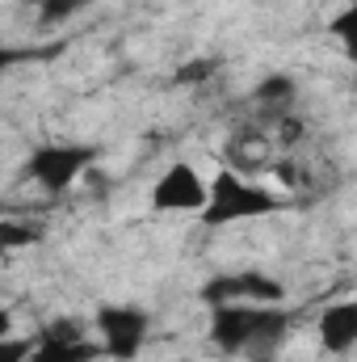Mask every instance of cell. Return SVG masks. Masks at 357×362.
Listing matches in <instances>:
<instances>
[{
    "instance_id": "ba28073f",
    "label": "cell",
    "mask_w": 357,
    "mask_h": 362,
    "mask_svg": "<svg viewBox=\"0 0 357 362\" xmlns=\"http://www.w3.org/2000/svg\"><path fill=\"white\" fill-rule=\"evenodd\" d=\"M320 341L328 354H349L357 341V303H332L320 316Z\"/></svg>"
},
{
    "instance_id": "30bf717a",
    "label": "cell",
    "mask_w": 357,
    "mask_h": 362,
    "mask_svg": "<svg viewBox=\"0 0 357 362\" xmlns=\"http://www.w3.org/2000/svg\"><path fill=\"white\" fill-rule=\"evenodd\" d=\"M290 97H294V85H290L286 76H269L265 85H257V101H265V105L290 101Z\"/></svg>"
},
{
    "instance_id": "8fae6325",
    "label": "cell",
    "mask_w": 357,
    "mask_h": 362,
    "mask_svg": "<svg viewBox=\"0 0 357 362\" xmlns=\"http://www.w3.org/2000/svg\"><path fill=\"white\" fill-rule=\"evenodd\" d=\"M85 4H89V0H42V21H47V25H51V21H68V17H76Z\"/></svg>"
},
{
    "instance_id": "52a82bcc",
    "label": "cell",
    "mask_w": 357,
    "mask_h": 362,
    "mask_svg": "<svg viewBox=\"0 0 357 362\" xmlns=\"http://www.w3.org/2000/svg\"><path fill=\"white\" fill-rule=\"evenodd\" d=\"M97 354H101V346L80 333V325H55L42 341L30 346L25 362H92Z\"/></svg>"
},
{
    "instance_id": "6da1fadb",
    "label": "cell",
    "mask_w": 357,
    "mask_h": 362,
    "mask_svg": "<svg viewBox=\"0 0 357 362\" xmlns=\"http://www.w3.org/2000/svg\"><path fill=\"white\" fill-rule=\"evenodd\" d=\"M286 329H290V316L277 312V303H219L210 316V341L231 354L273 350Z\"/></svg>"
},
{
    "instance_id": "4fadbf2b",
    "label": "cell",
    "mask_w": 357,
    "mask_h": 362,
    "mask_svg": "<svg viewBox=\"0 0 357 362\" xmlns=\"http://www.w3.org/2000/svg\"><path fill=\"white\" fill-rule=\"evenodd\" d=\"M4 337H13V316L0 308V341H4Z\"/></svg>"
},
{
    "instance_id": "5bb4252c",
    "label": "cell",
    "mask_w": 357,
    "mask_h": 362,
    "mask_svg": "<svg viewBox=\"0 0 357 362\" xmlns=\"http://www.w3.org/2000/svg\"><path fill=\"white\" fill-rule=\"evenodd\" d=\"M8 59H13V55H8V51H0V68H4V64H8Z\"/></svg>"
},
{
    "instance_id": "9c48e42d",
    "label": "cell",
    "mask_w": 357,
    "mask_h": 362,
    "mask_svg": "<svg viewBox=\"0 0 357 362\" xmlns=\"http://www.w3.org/2000/svg\"><path fill=\"white\" fill-rule=\"evenodd\" d=\"M34 240H38V228H34V223L0 215V257H8V253L25 249V245H34Z\"/></svg>"
},
{
    "instance_id": "7a4b0ae2",
    "label": "cell",
    "mask_w": 357,
    "mask_h": 362,
    "mask_svg": "<svg viewBox=\"0 0 357 362\" xmlns=\"http://www.w3.org/2000/svg\"><path fill=\"white\" fill-rule=\"evenodd\" d=\"M277 211V198L269 194L265 185L248 181L236 169H223L214 173V181H206V206H202V219L210 228L219 223H236V219H257V215H269Z\"/></svg>"
},
{
    "instance_id": "5b68a950",
    "label": "cell",
    "mask_w": 357,
    "mask_h": 362,
    "mask_svg": "<svg viewBox=\"0 0 357 362\" xmlns=\"http://www.w3.org/2000/svg\"><path fill=\"white\" fill-rule=\"evenodd\" d=\"M89 165H92V148H38L25 160V173H30V181H38L42 189L59 194V189L76 185Z\"/></svg>"
},
{
    "instance_id": "3957f363",
    "label": "cell",
    "mask_w": 357,
    "mask_h": 362,
    "mask_svg": "<svg viewBox=\"0 0 357 362\" xmlns=\"http://www.w3.org/2000/svg\"><path fill=\"white\" fill-rule=\"evenodd\" d=\"M152 206L164 211V215H202L206 206V177L193 169V165H169L160 181L152 185Z\"/></svg>"
},
{
    "instance_id": "277c9868",
    "label": "cell",
    "mask_w": 357,
    "mask_h": 362,
    "mask_svg": "<svg viewBox=\"0 0 357 362\" xmlns=\"http://www.w3.org/2000/svg\"><path fill=\"white\" fill-rule=\"evenodd\" d=\"M147 341V316L139 308H105L97 316V346L109 358H135Z\"/></svg>"
},
{
    "instance_id": "7c38bea8",
    "label": "cell",
    "mask_w": 357,
    "mask_h": 362,
    "mask_svg": "<svg viewBox=\"0 0 357 362\" xmlns=\"http://www.w3.org/2000/svg\"><path fill=\"white\" fill-rule=\"evenodd\" d=\"M30 346H34V341L4 337V341H0V362H25V358H30Z\"/></svg>"
},
{
    "instance_id": "8992f818",
    "label": "cell",
    "mask_w": 357,
    "mask_h": 362,
    "mask_svg": "<svg viewBox=\"0 0 357 362\" xmlns=\"http://www.w3.org/2000/svg\"><path fill=\"white\" fill-rule=\"evenodd\" d=\"M206 303H282L286 299V286L273 282L265 274L248 270V274H227V278H214L206 291H202Z\"/></svg>"
}]
</instances>
